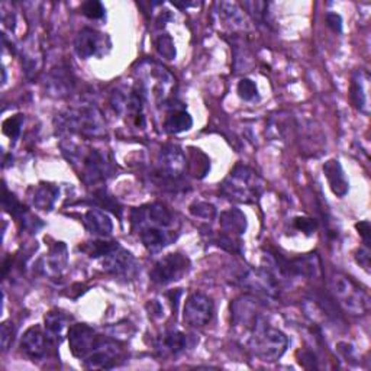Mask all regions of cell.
I'll list each match as a JSON object with an SVG mask.
<instances>
[{"label":"cell","instance_id":"cell-1","mask_svg":"<svg viewBox=\"0 0 371 371\" xmlns=\"http://www.w3.org/2000/svg\"><path fill=\"white\" fill-rule=\"evenodd\" d=\"M131 220L133 232L151 253L161 251L178 237V220L161 203L133 209Z\"/></svg>","mask_w":371,"mask_h":371},{"label":"cell","instance_id":"cell-2","mask_svg":"<svg viewBox=\"0 0 371 371\" xmlns=\"http://www.w3.org/2000/svg\"><path fill=\"white\" fill-rule=\"evenodd\" d=\"M264 192V181L257 171L237 164L220 184V193L237 203H255Z\"/></svg>","mask_w":371,"mask_h":371},{"label":"cell","instance_id":"cell-3","mask_svg":"<svg viewBox=\"0 0 371 371\" xmlns=\"http://www.w3.org/2000/svg\"><path fill=\"white\" fill-rule=\"evenodd\" d=\"M289 347V338L260 316L251 323V335L248 338V348L254 357L264 362H274L280 360Z\"/></svg>","mask_w":371,"mask_h":371},{"label":"cell","instance_id":"cell-4","mask_svg":"<svg viewBox=\"0 0 371 371\" xmlns=\"http://www.w3.org/2000/svg\"><path fill=\"white\" fill-rule=\"evenodd\" d=\"M61 148L70 163L80 166V177L84 183L93 186L106 181L111 176L112 164L106 154L98 150H87V153H83V148L74 144H61Z\"/></svg>","mask_w":371,"mask_h":371},{"label":"cell","instance_id":"cell-5","mask_svg":"<svg viewBox=\"0 0 371 371\" xmlns=\"http://www.w3.org/2000/svg\"><path fill=\"white\" fill-rule=\"evenodd\" d=\"M59 126L60 129L87 138H101L106 135V126L102 113L93 106H81L60 115Z\"/></svg>","mask_w":371,"mask_h":371},{"label":"cell","instance_id":"cell-6","mask_svg":"<svg viewBox=\"0 0 371 371\" xmlns=\"http://www.w3.org/2000/svg\"><path fill=\"white\" fill-rule=\"evenodd\" d=\"M331 289L337 302L351 315H365L370 310V296L350 277L337 273L331 277Z\"/></svg>","mask_w":371,"mask_h":371},{"label":"cell","instance_id":"cell-7","mask_svg":"<svg viewBox=\"0 0 371 371\" xmlns=\"http://www.w3.org/2000/svg\"><path fill=\"white\" fill-rule=\"evenodd\" d=\"M189 270L190 260L180 253H173L163 257L154 264L150 277L153 283L158 286H167L181 280V278L189 273Z\"/></svg>","mask_w":371,"mask_h":371},{"label":"cell","instance_id":"cell-8","mask_svg":"<svg viewBox=\"0 0 371 371\" xmlns=\"http://www.w3.org/2000/svg\"><path fill=\"white\" fill-rule=\"evenodd\" d=\"M112 49L111 38L96 29L84 28L81 29L74 41V50L77 56L83 60L91 57H103Z\"/></svg>","mask_w":371,"mask_h":371},{"label":"cell","instance_id":"cell-9","mask_svg":"<svg viewBox=\"0 0 371 371\" xmlns=\"http://www.w3.org/2000/svg\"><path fill=\"white\" fill-rule=\"evenodd\" d=\"M213 317V302L203 293H193L188 298L183 309V320L192 328H203Z\"/></svg>","mask_w":371,"mask_h":371},{"label":"cell","instance_id":"cell-10","mask_svg":"<svg viewBox=\"0 0 371 371\" xmlns=\"http://www.w3.org/2000/svg\"><path fill=\"white\" fill-rule=\"evenodd\" d=\"M122 361V348L116 341L101 337L91 352L83 360L88 368H112Z\"/></svg>","mask_w":371,"mask_h":371},{"label":"cell","instance_id":"cell-11","mask_svg":"<svg viewBox=\"0 0 371 371\" xmlns=\"http://www.w3.org/2000/svg\"><path fill=\"white\" fill-rule=\"evenodd\" d=\"M188 167L183 150L177 146H164L157 157V171L161 177L176 180L181 177Z\"/></svg>","mask_w":371,"mask_h":371},{"label":"cell","instance_id":"cell-12","mask_svg":"<svg viewBox=\"0 0 371 371\" xmlns=\"http://www.w3.org/2000/svg\"><path fill=\"white\" fill-rule=\"evenodd\" d=\"M99 335L86 323H76L68 328L70 350L74 357L84 360L95 347Z\"/></svg>","mask_w":371,"mask_h":371},{"label":"cell","instance_id":"cell-13","mask_svg":"<svg viewBox=\"0 0 371 371\" xmlns=\"http://www.w3.org/2000/svg\"><path fill=\"white\" fill-rule=\"evenodd\" d=\"M103 270L115 277H131L135 271V258L118 243L102 257Z\"/></svg>","mask_w":371,"mask_h":371},{"label":"cell","instance_id":"cell-14","mask_svg":"<svg viewBox=\"0 0 371 371\" xmlns=\"http://www.w3.org/2000/svg\"><path fill=\"white\" fill-rule=\"evenodd\" d=\"M68 263V254H67V247L64 243H56L54 245L50 247L49 253H46L41 261H39V268L42 273L49 277H60L67 267Z\"/></svg>","mask_w":371,"mask_h":371},{"label":"cell","instance_id":"cell-15","mask_svg":"<svg viewBox=\"0 0 371 371\" xmlns=\"http://www.w3.org/2000/svg\"><path fill=\"white\" fill-rule=\"evenodd\" d=\"M189 338L180 331H166L156 340V350L161 357H176L188 348Z\"/></svg>","mask_w":371,"mask_h":371},{"label":"cell","instance_id":"cell-16","mask_svg":"<svg viewBox=\"0 0 371 371\" xmlns=\"http://www.w3.org/2000/svg\"><path fill=\"white\" fill-rule=\"evenodd\" d=\"M323 173H325V177H327V180H328V184H330L332 193L338 198L347 196V193L350 190V183L345 177L341 163L335 158L328 160L323 164Z\"/></svg>","mask_w":371,"mask_h":371},{"label":"cell","instance_id":"cell-17","mask_svg":"<svg viewBox=\"0 0 371 371\" xmlns=\"http://www.w3.org/2000/svg\"><path fill=\"white\" fill-rule=\"evenodd\" d=\"M222 234L238 238L247 230V218L240 209H229L220 213Z\"/></svg>","mask_w":371,"mask_h":371},{"label":"cell","instance_id":"cell-18","mask_svg":"<svg viewBox=\"0 0 371 371\" xmlns=\"http://www.w3.org/2000/svg\"><path fill=\"white\" fill-rule=\"evenodd\" d=\"M21 348L32 360H39L46 352V340L38 327L29 328L21 341Z\"/></svg>","mask_w":371,"mask_h":371},{"label":"cell","instance_id":"cell-19","mask_svg":"<svg viewBox=\"0 0 371 371\" xmlns=\"http://www.w3.org/2000/svg\"><path fill=\"white\" fill-rule=\"evenodd\" d=\"M84 225L90 234L96 237H109L113 230L111 218L99 209H90L86 212Z\"/></svg>","mask_w":371,"mask_h":371},{"label":"cell","instance_id":"cell-20","mask_svg":"<svg viewBox=\"0 0 371 371\" xmlns=\"http://www.w3.org/2000/svg\"><path fill=\"white\" fill-rule=\"evenodd\" d=\"M46 88H49L50 95L57 96V98H63V96L68 95L73 88L71 71L67 67L54 68L50 73L49 80H46Z\"/></svg>","mask_w":371,"mask_h":371},{"label":"cell","instance_id":"cell-21","mask_svg":"<svg viewBox=\"0 0 371 371\" xmlns=\"http://www.w3.org/2000/svg\"><path fill=\"white\" fill-rule=\"evenodd\" d=\"M367 81H368V76L361 71L357 70L352 74V80H351V87H350V96H351V102L352 105L362 113L368 115V95H367Z\"/></svg>","mask_w":371,"mask_h":371},{"label":"cell","instance_id":"cell-22","mask_svg":"<svg viewBox=\"0 0 371 371\" xmlns=\"http://www.w3.org/2000/svg\"><path fill=\"white\" fill-rule=\"evenodd\" d=\"M44 320H45L46 338L54 342H61L70 317L61 310H51L45 315Z\"/></svg>","mask_w":371,"mask_h":371},{"label":"cell","instance_id":"cell-23","mask_svg":"<svg viewBox=\"0 0 371 371\" xmlns=\"http://www.w3.org/2000/svg\"><path fill=\"white\" fill-rule=\"evenodd\" d=\"M59 195H60V190L57 186L49 184V183H41L34 192L32 205L36 209L50 212V210H53V208L59 199Z\"/></svg>","mask_w":371,"mask_h":371},{"label":"cell","instance_id":"cell-24","mask_svg":"<svg viewBox=\"0 0 371 371\" xmlns=\"http://www.w3.org/2000/svg\"><path fill=\"white\" fill-rule=\"evenodd\" d=\"M193 126L192 116L186 112L183 108H170V112L164 121V131L168 133H181L184 131H189Z\"/></svg>","mask_w":371,"mask_h":371},{"label":"cell","instance_id":"cell-25","mask_svg":"<svg viewBox=\"0 0 371 371\" xmlns=\"http://www.w3.org/2000/svg\"><path fill=\"white\" fill-rule=\"evenodd\" d=\"M218 6V15L223 25L230 26L232 29H240L245 26V19L241 12V9L235 4H228V2H220L216 5Z\"/></svg>","mask_w":371,"mask_h":371},{"label":"cell","instance_id":"cell-26","mask_svg":"<svg viewBox=\"0 0 371 371\" xmlns=\"http://www.w3.org/2000/svg\"><path fill=\"white\" fill-rule=\"evenodd\" d=\"M81 12L86 18L98 21L105 16L106 9L101 2H98V0H88V2H84L81 5Z\"/></svg>","mask_w":371,"mask_h":371},{"label":"cell","instance_id":"cell-27","mask_svg":"<svg viewBox=\"0 0 371 371\" xmlns=\"http://www.w3.org/2000/svg\"><path fill=\"white\" fill-rule=\"evenodd\" d=\"M238 95L245 102H254L255 99H258V88L253 80L243 78L238 83Z\"/></svg>","mask_w":371,"mask_h":371},{"label":"cell","instance_id":"cell-28","mask_svg":"<svg viewBox=\"0 0 371 371\" xmlns=\"http://www.w3.org/2000/svg\"><path fill=\"white\" fill-rule=\"evenodd\" d=\"M190 213L195 218L203 219L206 222H210L216 216V209L213 205L206 203V202H196L190 206Z\"/></svg>","mask_w":371,"mask_h":371},{"label":"cell","instance_id":"cell-29","mask_svg":"<svg viewBox=\"0 0 371 371\" xmlns=\"http://www.w3.org/2000/svg\"><path fill=\"white\" fill-rule=\"evenodd\" d=\"M157 51L166 60H174L176 59V46H174L173 38L170 35H160L158 36V39H157Z\"/></svg>","mask_w":371,"mask_h":371},{"label":"cell","instance_id":"cell-30","mask_svg":"<svg viewBox=\"0 0 371 371\" xmlns=\"http://www.w3.org/2000/svg\"><path fill=\"white\" fill-rule=\"evenodd\" d=\"M243 8L247 9V12L254 18V21L263 22V24L265 22L268 4H265V2H244Z\"/></svg>","mask_w":371,"mask_h":371},{"label":"cell","instance_id":"cell-31","mask_svg":"<svg viewBox=\"0 0 371 371\" xmlns=\"http://www.w3.org/2000/svg\"><path fill=\"white\" fill-rule=\"evenodd\" d=\"M22 125H24V116L22 115L11 116L4 122V133L11 139H16L21 135Z\"/></svg>","mask_w":371,"mask_h":371},{"label":"cell","instance_id":"cell-32","mask_svg":"<svg viewBox=\"0 0 371 371\" xmlns=\"http://www.w3.org/2000/svg\"><path fill=\"white\" fill-rule=\"evenodd\" d=\"M295 226H296V229L302 230L306 235H312L316 230V222L310 218H300V216L295 218Z\"/></svg>","mask_w":371,"mask_h":371},{"label":"cell","instance_id":"cell-33","mask_svg":"<svg viewBox=\"0 0 371 371\" xmlns=\"http://www.w3.org/2000/svg\"><path fill=\"white\" fill-rule=\"evenodd\" d=\"M14 334H15V331H14L12 323L5 322V323L2 325V348H4V351H8L9 345L12 344V341H14Z\"/></svg>","mask_w":371,"mask_h":371},{"label":"cell","instance_id":"cell-34","mask_svg":"<svg viewBox=\"0 0 371 371\" xmlns=\"http://www.w3.org/2000/svg\"><path fill=\"white\" fill-rule=\"evenodd\" d=\"M355 228L358 230L360 237L362 238L365 247H370V243H371V226H370V222L368 220H362V222L357 223Z\"/></svg>","mask_w":371,"mask_h":371},{"label":"cell","instance_id":"cell-35","mask_svg":"<svg viewBox=\"0 0 371 371\" xmlns=\"http://www.w3.org/2000/svg\"><path fill=\"white\" fill-rule=\"evenodd\" d=\"M325 21H327V25L334 31L341 34L342 32V18L338 14H327L325 16Z\"/></svg>","mask_w":371,"mask_h":371},{"label":"cell","instance_id":"cell-36","mask_svg":"<svg viewBox=\"0 0 371 371\" xmlns=\"http://www.w3.org/2000/svg\"><path fill=\"white\" fill-rule=\"evenodd\" d=\"M355 261L365 270L370 271V251L368 247L365 248H358L355 253Z\"/></svg>","mask_w":371,"mask_h":371}]
</instances>
